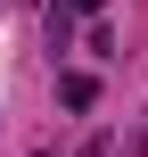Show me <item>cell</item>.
Masks as SVG:
<instances>
[{
  "label": "cell",
  "instance_id": "cell-1",
  "mask_svg": "<svg viewBox=\"0 0 148 157\" xmlns=\"http://www.w3.org/2000/svg\"><path fill=\"white\" fill-rule=\"evenodd\" d=\"M58 99H66V108H91L99 83H91V75H58Z\"/></svg>",
  "mask_w": 148,
  "mask_h": 157
},
{
  "label": "cell",
  "instance_id": "cell-3",
  "mask_svg": "<svg viewBox=\"0 0 148 157\" xmlns=\"http://www.w3.org/2000/svg\"><path fill=\"white\" fill-rule=\"evenodd\" d=\"M82 157H107V141H91V149H82Z\"/></svg>",
  "mask_w": 148,
  "mask_h": 157
},
{
  "label": "cell",
  "instance_id": "cell-2",
  "mask_svg": "<svg viewBox=\"0 0 148 157\" xmlns=\"http://www.w3.org/2000/svg\"><path fill=\"white\" fill-rule=\"evenodd\" d=\"M66 8H74V17H99V8H107V0H66Z\"/></svg>",
  "mask_w": 148,
  "mask_h": 157
}]
</instances>
